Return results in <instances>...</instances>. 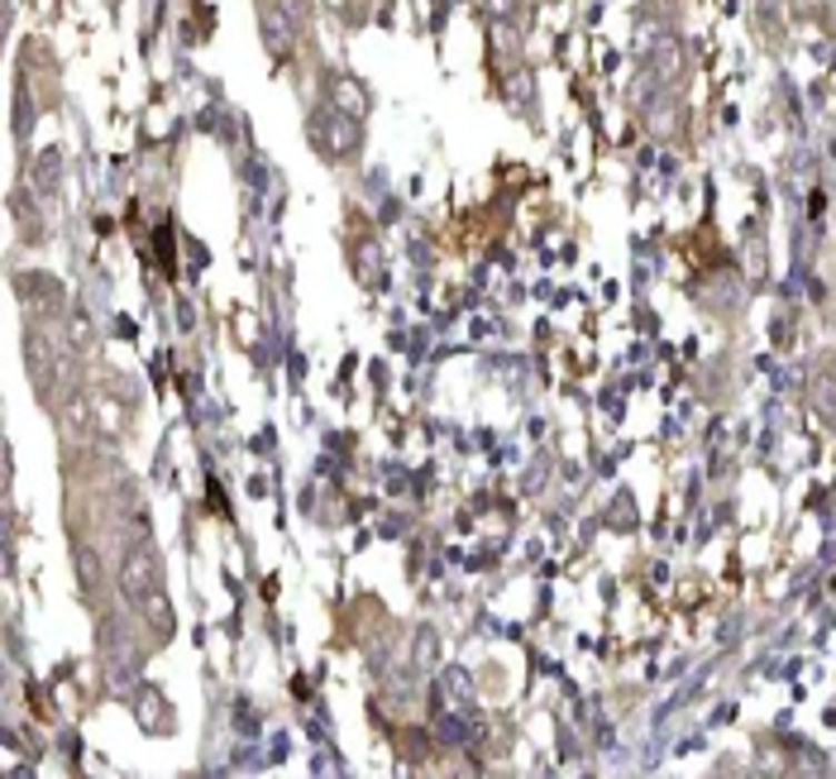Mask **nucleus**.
Instances as JSON below:
<instances>
[{
    "instance_id": "1",
    "label": "nucleus",
    "mask_w": 836,
    "mask_h": 779,
    "mask_svg": "<svg viewBox=\"0 0 836 779\" xmlns=\"http://www.w3.org/2000/svg\"><path fill=\"white\" fill-rule=\"evenodd\" d=\"M120 588L125 598L135 602L139 612H149V602L158 608V622L168 631V598H163V569H158V555L153 550H135L130 560L120 569Z\"/></svg>"
},
{
    "instance_id": "2",
    "label": "nucleus",
    "mask_w": 836,
    "mask_h": 779,
    "mask_svg": "<svg viewBox=\"0 0 836 779\" xmlns=\"http://www.w3.org/2000/svg\"><path fill=\"white\" fill-rule=\"evenodd\" d=\"M259 24H263V43L272 53H278V58L292 53V43L301 39V6H297V0H268Z\"/></svg>"
}]
</instances>
